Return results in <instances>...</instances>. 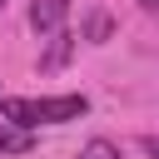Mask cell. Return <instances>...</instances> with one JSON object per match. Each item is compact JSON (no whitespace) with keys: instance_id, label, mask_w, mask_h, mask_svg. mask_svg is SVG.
Returning <instances> with one entry per match:
<instances>
[{"instance_id":"9c48e42d","label":"cell","mask_w":159,"mask_h":159,"mask_svg":"<svg viewBox=\"0 0 159 159\" xmlns=\"http://www.w3.org/2000/svg\"><path fill=\"white\" fill-rule=\"evenodd\" d=\"M5 5H10V0H0V15H5Z\"/></svg>"},{"instance_id":"ba28073f","label":"cell","mask_w":159,"mask_h":159,"mask_svg":"<svg viewBox=\"0 0 159 159\" xmlns=\"http://www.w3.org/2000/svg\"><path fill=\"white\" fill-rule=\"evenodd\" d=\"M139 10H149V15H154V10H159V0H139Z\"/></svg>"},{"instance_id":"7a4b0ae2","label":"cell","mask_w":159,"mask_h":159,"mask_svg":"<svg viewBox=\"0 0 159 159\" xmlns=\"http://www.w3.org/2000/svg\"><path fill=\"white\" fill-rule=\"evenodd\" d=\"M70 25V0H30V30L35 35H55Z\"/></svg>"},{"instance_id":"277c9868","label":"cell","mask_w":159,"mask_h":159,"mask_svg":"<svg viewBox=\"0 0 159 159\" xmlns=\"http://www.w3.org/2000/svg\"><path fill=\"white\" fill-rule=\"evenodd\" d=\"M30 149H35V129L0 114V154H30Z\"/></svg>"},{"instance_id":"3957f363","label":"cell","mask_w":159,"mask_h":159,"mask_svg":"<svg viewBox=\"0 0 159 159\" xmlns=\"http://www.w3.org/2000/svg\"><path fill=\"white\" fill-rule=\"evenodd\" d=\"M80 40H84V35H75L70 25H65V30H55V35H50V50L40 55V70H65V60L75 55V45H80Z\"/></svg>"},{"instance_id":"8992f818","label":"cell","mask_w":159,"mask_h":159,"mask_svg":"<svg viewBox=\"0 0 159 159\" xmlns=\"http://www.w3.org/2000/svg\"><path fill=\"white\" fill-rule=\"evenodd\" d=\"M80 159H119V144H109V139H89V144L80 149Z\"/></svg>"},{"instance_id":"5b68a950","label":"cell","mask_w":159,"mask_h":159,"mask_svg":"<svg viewBox=\"0 0 159 159\" xmlns=\"http://www.w3.org/2000/svg\"><path fill=\"white\" fill-rule=\"evenodd\" d=\"M80 35H84L89 45H104V40L114 35V20H109V10H89V15H84V25H80Z\"/></svg>"},{"instance_id":"52a82bcc","label":"cell","mask_w":159,"mask_h":159,"mask_svg":"<svg viewBox=\"0 0 159 159\" xmlns=\"http://www.w3.org/2000/svg\"><path fill=\"white\" fill-rule=\"evenodd\" d=\"M139 149H144L149 159H159V134H139Z\"/></svg>"},{"instance_id":"6da1fadb","label":"cell","mask_w":159,"mask_h":159,"mask_svg":"<svg viewBox=\"0 0 159 159\" xmlns=\"http://www.w3.org/2000/svg\"><path fill=\"white\" fill-rule=\"evenodd\" d=\"M89 109L84 94H0V114L25 124V129H40V124H70Z\"/></svg>"}]
</instances>
